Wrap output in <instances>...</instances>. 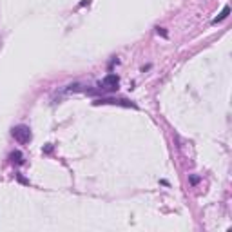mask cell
I'll list each match as a JSON object with an SVG mask.
<instances>
[{"label":"cell","instance_id":"obj_3","mask_svg":"<svg viewBox=\"0 0 232 232\" xmlns=\"http://www.w3.org/2000/svg\"><path fill=\"white\" fill-rule=\"evenodd\" d=\"M100 104H114V105H125V107H136L134 104L127 100H114V98H102V100H96L94 105H100Z\"/></svg>","mask_w":232,"mask_h":232},{"label":"cell","instance_id":"obj_1","mask_svg":"<svg viewBox=\"0 0 232 232\" xmlns=\"http://www.w3.org/2000/svg\"><path fill=\"white\" fill-rule=\"evenodd\" d=\"M11 134H13V138H15L18 143H22V145L31 141V129L27 127V125H16V127H13Z\"/></svg>","mask_w":232,"mask_h":232},{"label":"cell","instance_id":"obj_5","mask_svg":"<svg viewBox=\"0 0 232 232\" xmlns=\"http://www.w3.org/2000/svg\"><path fill=\"white\" fill-rule=\"evenodd\" d=\"M229 15H230V8H229V5H225V8H223V11L220 13V16H216V18L212 20V24H220V22H223V20L227 18Z\"/></svg>","mask_w":232,"mask_h":232},{"label":"cell","instance_id":"obj_4","mask_svg":"<svg viewBox=\"0 0 232 232\" xmlns=\"http://www.w3.org/2000/svg\"><path fill=\"white\" fill-rule=\"evenodd\" d=\"M9 160H11L13 163H18V165H22V163H24V154L20 152V151H13V152L9 154Z\"/></svg>","mask_w":232,"mask_h":232},{"label":"cell","instance_id":"obj_8","mask_svg":"<svg viewBox=\"0 0 232 232\" xmlns=\"http://www.w3.org/2000/svg\"><path fill=\"white\" fill-rule=\"evenodd\" d=\"M198 181H200V178H198V176H190V185H196Z\"/></svg>","mask_w":232,"mask_h":232},{"label":"cell","instance_id":"obj_7","mask_svg":"<svg viewBox=\"0 0 232 232\" xmlns=\"http://www.w3.org/2000/svg\"><path fill=\"white\" fill-rule=\"evenodd\" d=\"M16 180H18L20 183H22V185H29V180H25L22 174H16Z\"/></svg>","mask_w":232,"mask_h":232},{"label":"cell","instance_id":"obj_2","mask_svg":"<svg viewBox=\"0 0 232 232\" xmlns=\"http://www.w3.org/2000/svg\"><path fill=\"white\" fill-rule=\"evenodd\" d=\"M102 89H107V91H114V89H118V85H120V78L116 76V74H107V76L102 80Z\"/></svg>","mask_w":232,"mask_h":232},{"label":"cell","instance_id":"obj_6","mask_svg":"<svg viewBox=\"0 0 232 232\" xmlns=\"http://www.w3.org/2000/svg\"><path fill=\"white\" fill-rule=\"evenodd\" d=\"M156 33H158L160 36H163V38H167V36H169V35H167V31L163 29V27H156Z\"/></svg>","mask_w":232,"mask_h":232}]
</instances>
